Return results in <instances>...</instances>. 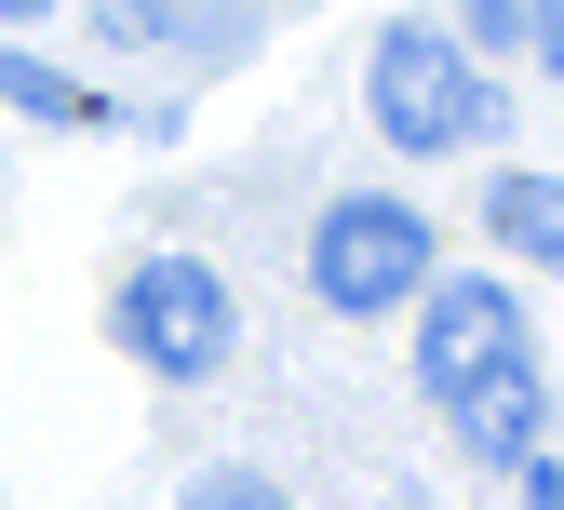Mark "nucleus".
Listing matches in <instances>:
<instances>
[{
	"label": "nucleus",
	"instance_id": "obj_1",
	"mask_svg": "<svg viewBox=\"0 0 564 510\" xmlns=\"http://www.w3.org/2000/svg\"><path fill=\"white\" fill-rule=\"evenodd\" d=\"M377 134H390V149H470V134H498V95H484L470 41L390 28L377 41Z\"/></svg>",
	"mask_w": 564,
	"mask_h": 510
},
{
	"label": "nucleus",
	"instance_id": "obj_2",
	"mask_svg": "<svg viewBox=\"0 0 564 510\" xmlns=\"http://www.w3.org/2000/svg\"><path fill=\"white\" fill-rule=\"evenodd\" d=\"M416 282H431V215L403 202H336L310 229V296L323 310H403Z\"/></svg>",
	"mask_w": 564,
	"mask_h": 510
},
{
	"label": "nucleus",
	"instance_id": "obj_3",
	"mask_svg": "<svg viewBox=\"0 0 564 510\" xmlns=\"http://www.w3.org/2000/svg\"><path fill=\"white\" fill-rule=\"evenodd\" d=\"M121 349L149 362V377H216V362H229V282L188 269V256L134 269L121 282Z\"/></svg>",
	"mask_w": 564,
	"mask_h": 510
},
{
	"label": "nucleus",
	"instance_id": "obj_4",
	"mask_svg": "<svg viewBox=\"0 0 564 510\" xmlns=\"http://www.w3.org/2000/svg\"><path fill=\"white\" fill-rule=\"evenodd\" d=\"M444 403H457V444H470L484 470H524V457H538V430H551V390H538V362H524V349H511V362H484V377H457Z\"/></svg>",
	"mask_w": 564,
	"mask_h": 510
},
{
	"label": "nucleus",
	"instance_id": "obj_5",
	"mask_svg": "<svg viewBox=\"0 0 564 510\" xmlns=\"http://www.w3.org/2000/svg\"><path fill=\"white\" fill-rule=\"evenodd\" d=\"M511 349H524V323H511L498 282H444V296H431V336H416V377L457 390V377H484V362H511Z\"/></svg>",
	"mask_w": 564,
	"mask_h": 510
},
{
	"label": "nucleus",
	"instance_id": "obj_6",
	"mask_svg": "<svg viewBox=\"0 0 564 510\" xmlns=\"http://www.w3.org/2000/svg\"><path fill=\"white\" fill-rule=\"evenodd\" d=\"M484 229H498L511 256H538V269H564V188L551 175H498L484 188Z\"/></svg>",
	"mask_w": 564,
	"mask_h": 510
},
{
	"label": "nucleus",
	"instance_id": "obj_7",
	"mask_svg": "<svg viewBox=\"0 0 564 510\" xmlns=\"http://www.w3.org/2000/svg\"><path fill=\"white\" fill-rule=\"evenodd\" d=\"M0 108H28V121H108V108H95L82 82H67V67H41L28 41H14V54H0Z\"/></svg>",
	"mask_w": 564,
	"mask_h": 510
},
{
	"label": "nucleus",
	"instance_id": "obj_8",
	"mask_svg": "<svg viewBox=\"0 0 564 510\" xmlns=\"http://www.w3.org/2000/svg\"><path fill=\"white\" fill-rule=\"evenodd\" d=\"M188 510H282V484H269V470H202Z\"/></svg>",
	"mask_w": 564,
	"mask_h": 510
},
{
	"label": "nucleus",
	"instance_id": "obj_9",
	"mask_svg": "<svg viewBox=\"0 0 564 510\" xmlns=\"http://www.w3.org/2000/svg\"><path fill=\"white\" fill-rule=\"evenodd\" d=\"M457 41L484 54V41H524V0H457Z\"/></svg>",
	"mask_w": 564,
	"mask_h": 510
},
{
	"label": "nucleus",
	"instance_id": "obj_10",
	"mask_svg": "<svg viewBox=\"0 0 564 510\" xmlns=\"http://www.w3.org/2000/svg\"><path fill=\"white\" fill-rule=\"evenodd\" d=\"M524 41L551 54V82H564V0H524Z\"/></svg>",
	"mask_w": 564,
	"mask_h": 510
},
{
	"label": "nucleus",
	"instance_id": "obj_11",
	"mask_svg": "<svg viewBox=\"0 0 564 510\" xmlns=\"http://www.w3.org/2000/svg\"><path fill=\"white\" fill-rule=\"evenodd\" d=\"M524 510H564V470L551 457H524Z\"/></svg>",
	"mask_w": 564,
	"mask_h": 510
},
{
	"label": "nucleus",
	"instance_id": "obj_12",
	"mask_svg": "<svg viewBox=\"0 0 564 510\" xmlns=\"http://www.w3.org/2000/svg\"><path fill=\"white\" fill-rule=\"evenodd\" d=\"M0 14H54V0H0Z\"/></svg>",
	"mask_w": 564,
	"mask_h": 510
}]
</instances>
